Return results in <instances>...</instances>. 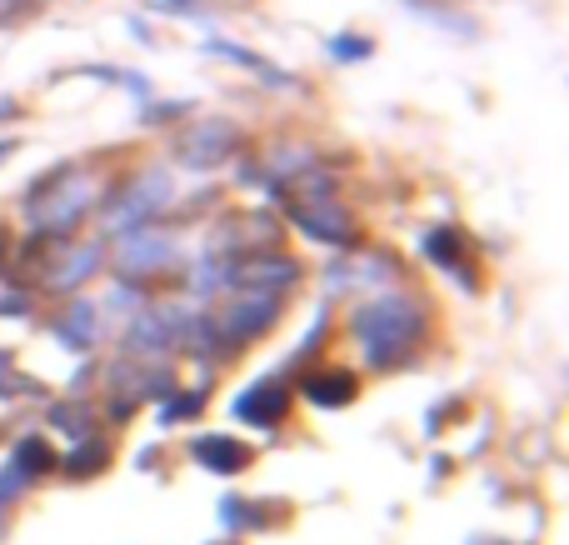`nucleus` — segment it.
I'll list each match as a JSON object with an SVG mask.
<instances>
[{"mask_svg": "<svg viewBox=\"0 0 569 545\" xmlns=\"http://www.w3.org/2000/svg\"><path fill=\"white\" fill-rule=\"evenodd\" d=\"M345 336L355 340L365 370H400L425 350V340L435 336V310L420 290H375L345 316Z\"/></svg>", "mask_w": 569, "mask_h": 545, "instance_id": "1", "label": "nucleus"}, {"mask_svg": "<svg viewBox=\"0 0 569 545\" xmlns=\"http://www.w3.org/2000/svg\"><path fill=\"white\" fill-rule=\"evenodd\" d=\"M110 190V176L96 160H56L26 190H20V216L30 240H70L90 226Z\"/></svg>", "mask_w": 569, "mask_h": 545, "instance_id": "2", "label": "nucleus"}, {"mask_svg": "<svg viewBox=\"0 0 569 545\" xmlns=\"http://www.w3.org/2000/svg\"><path fill=\"white\" fill-rule=\"evenodd\" d=\"M176 206H180L176 166H170V160H146V166L110 180L106 200H100V210H96L100 240H116V236H126V230L156 226V220H166Z\"/></svg>", "mask_w": 569, "mask_h": 545, "instance_id": "3", "label": "nucleus"}, {"mask_svg": "<svg viewBox=\"0 0 569 545\" xmlns=\"http://www.w3.org/2000/svg\"><path fill=\"white\" fill-rule=\"evenodd\" d=\"M246 150H250V136L240 120L200 116V110L190 120H180L166 140V160L176 170H190V176H216V170H226L230 160H240Z\"/></svg>", "mask_w": 569, "mask_h": 545, "instance_id": "4", "label": "nucleus"}, {"mask_svg": "<svg viewBox=\"0 0 569 545\" xmlns=\"http://www.w3.org/2000/svg\"><path fill=\"white\" fill-rule=\"evenodd\" d=\"M106 270L116 280H130V286H156L166 276H180L186 270V246L170 230V220H156V226L126 230V236L106 240Z\"/></svg>", "mask_w": 569, "mask_h": 545, "instance_id": "5", "label": "nucleus"}, {"mask_svg": "<svg viewBox=\"0 0 569 545\" xmlns=\"http://www.w3.org/2000/svg\"><path fill=\"white\" fill-rule=\"evenodd\" d=\"M26 266L36 270V296H80L106 270V240L70 236V240H26Z\"/></svg>", "mask_w": 569, "mask_h": 545, "instance_id": "6", "label": "nucleus"}, {"mask_svg": "<svg viewBox=\"0 0 569 545\" xmlns=\"http://www.w3.org/2000/svg\"><path fill=\"white\" fill-rule=\"evenodd\" d=\"M284 220H290V226L300 230L305 240H315V246L335 250V256H345V250H360V240H365L360 216H355V210L345 206L340 196H300V200H284Z\"/></svg>", "mask_w": 569, "mask_h": 545, "instance_id": "7", "label": "nucleus"}, {"mask_svg": "<svg viewBox=\"0 0 569 545\" xmlns=\"http://www.w3.org/2000/svg\"><path fill=\"white\" fill-rule=\"evenodd\" d=\"M200 50H206L210 60H226V66H236V70H246V76H256L260 86L276 90V96H300V90H305V80L295 76V70H284L280 60H270L266 50L246 46V40H236V36H206V40H200Z\"/></svg>", "mask_w": 569, "mask_h": 545, "instance_id": "8", "label": "nucleus"}, {"mask_svg": "<svg viewBox=\"0 0 569 545\" xmlns=\"http://www.w3.org/2000/svg\"><path fill=\"white\" fill-rule=\"evenodd\" d=\"M50 336H56V346L76 350V356H90V350L106 340V310H100L96 296H66L60 300V310L50 316Z\"/></svg>", "mask_w": 569, "mask_h": 545, "instance_id": "9", "label": "nucleus"}, {"mask_svg": "<svg viewBox=\"0 0 569 545\" xmlns=\"http://www.w3.org/2000/svg\"><path fill=\"white\" fill-rule=\"evenodd\" d=\"M295 406V386L284 376H260L256 386H246L236 396V406H230V416L240 420V426H256V430H276L284 416H290Z\"/></svg>", "mask_w": 569, "mask_h": 545, "instance_id": "10", "label": "nucleus"}, {"mask_svg": "<svg viewBox=\"0 0 569 545\" xmlns=\"http://www.w3.org/2000/svg\"><path fill=\"white\" fill-rule=\"evenodd\" d=\"M420 256L430 260V266L450 270V276H460L465 290H480V276H475V256H470V236H465L455 220H445V226H430L420 236Z\"/></svg>", "mask_w": 569, "mask_h": 545, "instance_id": "11", "label": "nucleus"}, {"mask_svg": "<svg viewBox=\"0 0 569 545\" xmlns=\"http://www.w3.org/2000/svg\"><path fill=\"white\" fill-rule=\"evenodd\" d=\"M300 396L310 400V406H320V410H340V406H350V400L360 396V376H355L350 366L320 360V366H310L300 376Z\"/></svg>", "mask_w": 569, "mask_h": 545, "instance_id": "12", "label": "nucleus"}, {"mask_svg": "<svg viewBox=\"0 0 569 545\" xmlns=\"http://www.w3.org/2000/svg\"><path fill=\"white\" fill-rule=\"evenodd\" d=\"M400 6L410 10V20H420V26L440 30L450 40H480V20L470 10H460L455 0H400Z\"/></svg>", "mask_w": 569, "mask_h": 545, "instance_id": "13", "label": "nucleus"}, {"mask_svg": "<svg viewBox=\"0 0 569 545\" xmlns=\"http://www.w3.org/2000/svg\"><path fill=\"white\" fill-rule=\"evenodd\" d=\"M190 456H196L200 466L220 470V476H240V470L250 466V446H240V440H230V436H200L196 446H190Z\"/></svg>", "mask_w": 569, "mask_h": 545, "instance_id": "14", "label": "nucleus"}, {"mask_svg": "<svg viewBox=\"0 0 569 545\" xmlns=\"http://www.w3.org/2000/svg\"><path fill=\"white\" fill-rule=\"evenodd\" d=\"M196 110L200 106L190 96H156V100H146V106H136V126L140 130H176L180 120H190Z\"/></svg>", "mask_w": 569, "mask_h": 545, "instance_id": "15", "label": "nucleus"}, {"mask_svg": "<svg viewBox=\"0 0 569 545\" xmlns=\"http://www.w3.org/2000/svg\"><path fill=\"white\" fill-rule=\"evenodd\" d=\"M375 36H365V30H335L330 40H325V60L330 66H340V70H350V66H365V60H375Z\"/></svg>", "mask_w": 569, "mask_h": 545, "instance_id": "16", "label": "nucleus"}, {"mask_svg": "<svg viewBox=\"0 0 569 545\" xmlns=\"http://www.w3.org/2000/svg\"><path fill=\"white\" fill-rule=\"evenodd\" d=\"M140 306H150V290L146 286H130V280H110L106 300H100V310H106V316H120V326H126Z\"/></svg>", "mask_w": 569, "mask_h": 545, "instance_id": "17", "label": "nucleus"}, {"mask_svg": "<svg viewBox=\"0 0 569 545\" xmlns=\"http://www.w3.org/2000/svg\"><path fill=\"white\" fill-rule=\"evenodd\" d=\"M16 470H20V476H40V470H56V450H50L40 436H26V440L16 446Z\"/></svg>", "mask_w": 569, "mask_h": 545, "instance_id": "18", "label": "nucleus"}, {"mask_svg": "<svg viewBox=\"0 0 569 545\" xmlns=\"http://www.w3.org/2000/svg\"><path fill=\"white\" fill-rule=\"evenodd\" d=\"M200 410H206V390H170L166 396V410H160V420H166V426H176V420H190V416H200Z\"/></svg>", "mask_w": 569, "mask_h": 545, "instance_id": "19", "label": "nucleus"}, {"mask_svg": "<svg viewBox=\"0 0 569 545\" xmlns=\"http://www.w3.org/2000/svg\"><path fill=\"white\" fill-rule=\"evenodd\" d=\"M120 90H130V96H136V106L156 100V80H150L146 70H136V66H120Z\"/></svg>", "mask_w": 569, "mask_h": 545, "instance_id": "20", "label": "nucleus"}, {"mask_svg": "<svg viewBox=\"0 0 569 545\" xmlns=\"http://www.w3.org/2000/svg\"><path fill=\"white\" fill-rule=\"evenodd\" d=\"M126 36L136 40V46H146V50L160 46V30L150 26V16H126Z\"/></svg>", "mask_w": 569, "mask_h": 545, "instance_id": "21", "label": "nucleus"}, {"mask_svg": "<svg viewBox=\"0 0 569 545\" xmlns=\"http://www.w3.org/2000/svg\"><path fill=\"white\" fill-rule=\"evenodd\" d=\"M156 10H166V16H176V20H196L200 10H206V0H156Z\"/></svg>", "mask_w": 569, "mask_h": 545, "instance_id": "22", "label": "nucleus"}, {"mask_svg": "<svg viewBox=\"0 0 569 545\" xmlns=\"http://www.w3.org/2000/svg\"><path fill=\"white\" fill-rule=\"evenodd\" d=\"M26 480H30V476H20V470H16V466H10V470H6V476H0V506H6V501H10V496H20V490H26Z\"/></svg>", "mask_w": 569, "mask_h": 545, "instance_id": "23", "label": "nucleus"}, {"mask_svg": "<svg viewBox=\"0 0 569 545\" xmlns=\"http://www.w3.org/2000/svg\"><path fill=\"white\" fill-rule=\"evenodd\" d=\"M20 116V96H0V126Z\"/></svg>", "mask_w": 569, "mask_h": 545, "instance_id": "24", "label": "nucleus"}, {"mask_svg": "<svg viewBox=\"0 0 569 545\" xmlns=\"http://www.w3.org/2000/svg\"><path fill=\"white\" fill-rule=\"evenodd\" d=\"M16 150H20V136H0V166H6Z\"/></svg>", "mask_w": 569, "mask_h": 545, "instance_id": "25", "label": "nucleus"}, {"mask_svg": "<svg viewBox=\"0 0 569 545\" xmlns=\"http://www.w3.org/2000/svg\"><path fill=\"white\" fill-rule=\"evenodd\" d=\"M10 376V356H6V350H0V380H6Z\"/></svg>", "mask_w": 569, "mask_h": 545, "instance_id": "26", "label": "nucleus"}, {"mask_svg": "<svg viewBox=\"0 0 569 545\" xmlns=\"http://www.w3.org/2000/svg\"><path fill=\"white\" fill-rule=\"evenodd\" d=\"M36 6H46V0H36Z\"/></svg>", "mask_w": 569, "mask_h": 545, "instance_id": "27", "label": "nucleus"}, {"mask_svg": "<svg viewBox=\"0 0 569 545\" xmlns=\"http://www.w3.org/2000/svg\"><path fill=\"white\" fill-rule=\"evenodd\" d=\"M0 266H6V260H0Z\"/></svg>", "mask_w": 569, "mask_h": 545, "instance_id": "28", "label": "nucleus"}]
</instances>
